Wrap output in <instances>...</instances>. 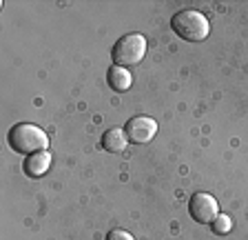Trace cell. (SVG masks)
<instances>
[{
  "label": "cell",
  "mask_w": 248,
  "mask_h": 240,
  "mask_svg": "<svg viewBox=\"0 0 248 240\" xmlns=\"http://www.w3.org/2000/svg\"><path fill=\"white\" fill-rule=\"evenodd\" d=\"M7 142L16 154H25V156L49 149V136L31 122H20V125L11 127V131L7 134Z\"/></svg>",
  "instance_id": "cell-1"
},
{
  "label": "cell",
  "mask_w": 248,
  "mask_h": 240,
  "mask_svg": "<svg viewBox=\"0 0 248 240\" xmlns=\"http://www.w3.org/2000/svg\"><path fill=\"white\" fill-rule=\"evenodd\" d=\"M173 32L186 42H202L211 32L208 18L197 9H182L170 20Z\"/></svg>",
  "instance_id": "cell-2"
},
{
  "label": "cell",
  "mask_w": 248,
  "mask_h": 240,
  "mask_svg": "<svg viewBox=\"0 0 248 240\" xmlns=\"http://www.w3.org/2000/svg\"><path fill=\"white\" fill-rule=\"evenodd\" d=\"M146 56V40L142 34H126L113 45L111 60L115 67H133L140 65Z\"/></svg>",
  "instance_id": "cell-3"
},
{
  "label": "cell",
  "mask_w": 248,
  "mask_h": 240,
  "mask_svg": "<svg viewBox=\"0 0 248 240\" xmlns=\"http://www.w3.org/2000/svg\"><path fill=\"white\" fill-rule=\"evenodd\" d=\"M188 214L195 223H202V224H208L219 216V205L217 200L213 198L211 193H193L191 200H188Z\"/></svg>",
  "instance_id": "cell-4"
},
{
  "label": "cell",
  "mask_w": 248,
  "mask_h": 240,
  "mask_svg": "<svg viewBox=\"0 0 248 240\" xmlns=\"http://www.w3.org/2000/svg\"><path fill=\"white\" fill-rule=\"evenodd\" d=\"M124 131H126L129 142H133V145H146L157 134V122L153 118H149V116H133L126 122Z\"/></svg>",
  "instance_id": "cell-5"
},
{
  "label": "cell",
  "mask_w": 248,
  "mask_h": 240,
  "mask_svg": "<svg viewBox=\"0 0 248 240\" xmlns=\"http://www.w3.org/2000/svg\"><path fill=\"white\" fill-rule=\"evenodd\" d=\"M49 167H51V154L49 152L31 154V156H27L25 165H22V169L29 178H42L49 171Z\"/></svg>",
  "instance_id": "cell-6"
},
{
  "label": "cell",
  "mask_w": 248,
  "mask_h": 240,
  "mask_svg": "<svg viewBox=\"0 0 248 240\" xmlns=\"http://www.w3.org/2000/svg\"><path fill=\"white\" fill-rule=\"evenodd\" d=\"M126 142H129L126 131L120 129V127H113L102 136V149L108 154H122L126 149Z\"/></svg>",
  "instance_id": "cell-7"
},
{
  "label": "cell",
  "mask_w": 248,
  "mask_h": 240,
  "mask_svg": "<svg viewBox=\"0 0 248 240\" xmlns=\"http://www.w3.org/2000/svg\"><path fill=\"white\" fill-rule=\"evenodd\" d=\"M107 80H108V87L113 89V91H126V89L133 85V78H131V73L126 71L124 67H111L108 69V73H107Z\"/></svg>",
  "instance_id": "cell-8"
},
{
  "label": "cell",
  "mask_w": 248,
  "mask_h": 240,
  "mask_svg": "<svg viewBox=\"0 0 248 240\" xmlns=\"http://www.w3.org/2000/svg\"><path fill=\"white\" fill-rule=\"evenodd\" d=\"M211 224H213V231H215V234H228V231H231V227H232L231 218H228V216H224V214L217 216Z\"/></svg>",
  "instance_id": "cell-9"
},
{
  "label": "cell",
  "mask_w": 248,
  "mask_h": 240,
  "mask_svg": "<svg viewBox=\"0 0 248 240\" xmlns=\"http://www.w3.org/2000/svg\"><path fill=\"white\" fill-rule=\"evenodd\" d=\"M107 240H133V236L124 229H111L107 234Z\"/></svg>",
  "instance_id": "cell-10"
}]
</instances>
